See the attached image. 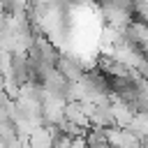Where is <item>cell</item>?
<instances>
[{"instance_id": "cell-4", "label": "cell", "mask_w": 148, "mask_h": 148, "mask_svg": "<svg viewBox=\"0 0 148 148\" xmlns=\"http://www.w3.org/2000/svg\"><path fill=\"white\" fill-rule=\"evenodd\" d=\"M143 143H146V146H148V136H146V139H143Z\"/></svg>"}, {"instance_id": "cell-2", "label": "cell", "mask_w": 148, "mask_h": 148, "mask_svg": "<svg viewBox=\"0 0 148 148\" xmlns=\"http://www.w3.org/2000/svg\"><path fill=\"white\" fill-rule=\"evenodd\" d=\"M53 134L56 130L51 125H39L32 134H30V148H46V146H53Z\"/></svg>"}, {"instance_id": "cell-3", "label": "cell", "mask_w": 148, "mask_h": 148, "mask_svg": "<svg viewBox=\"0 0 148 148\" xmlns=\"http://www.w3.org/2000/svg\"><path fill=\"white\" fill-rule=\"evenodd\" d=\"M130 130H132L136 136H141V139H146V136H148V109L136 111L134 120L130 123Z\"/></svg>"}, {"instance_id": "cell-1", "label": "cell", "mask_w": 148, "mask_h": 148, "mask_svg": "<svg viewBox=\"0 0 148 148\" xmlns=\"http://www.w3.org/2000/svg\"><path fill=\"white\" fill-rule=\"evenodd\" d=\"M69 81H79V79H83V67H81V62L74 58V56H60L58 58V65H56Z\"/></svg>"}]
</instances>
